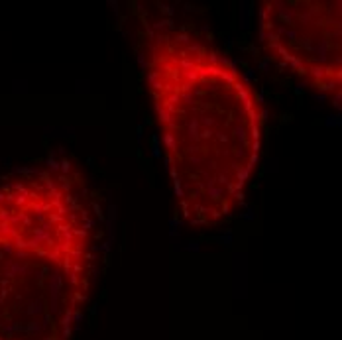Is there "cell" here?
<instances>
[{
  "label": "cell",
  "instance_id": "cell-1",
  "mask_svg": "<svg viewBox=\"0 0 342 340\" xmlns=\"http://www.w3.org/2000/svg\"><path fill=\"white\" fill-rule=\"evenodd\" d=\"M146 77L183 222H224L240 209L259 159L256 91L209 41L175 26L150 35Z\"/></svg>",
  "mask_w": 342,
  "mask_h": 340
},
{
  "label": "cell",
  "instance_id": "cell-3",
  "mask_svg": "<svg viewBox=\"0 0 342 340\" xmlns=\"http://www.w3.org/2000/svg\"><path fill=\"white\" fill-rule=\"evenodd\" d=\"M259 40L273 61L323 93L342 83V20L338 0H265Z\"/></svg>",
  "mask_w": 342,
  "mask_h": 340
},
{
  "label": "cell",
  "instance_id": "cell-2",
  "mask_svg": "<svg viewBox=\"0 0 342 340\" xmlns=\"http://www.w3.org/2000/svg\"><path fill=\"white\" fill-rule=\"evenodd\" d=\"M94 218L83 185L57 169L0 185V305L22 307L28 330L65 322L93 275Z\"/></svg>",
  "mask_w": 342,
  "mask_h": 340
}]
</instances>
